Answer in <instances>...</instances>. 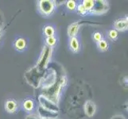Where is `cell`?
<instances>
[{
    "label": "cell",
    "mask_w": 128,
    "mask_h": 119,
    "mask_svg": "<svg viewBox=\"0 0 128 119\" xmlns=\"http://www.w3.org/2000/svg\"><path fill=\"white\" fill-rule=\"evenodd\" d=\"M23 107L26 111H31L34 107V101L31 99H26L23 102Z\"/></svg>",
    "instance_id": "15"
},
{
    "label": "cell",
    "mask_w": 128,
    "mask_h": 119,
    "mask_svg": "<svg viewBox=\"0 0 128 119\" xmlns=\"http://www.w3.org/2000/svg\"><path fill=\"white\" fill-rule=\"evenodd\" d=\"M25 119H41V117L38 115V114H29L26 117Z\"/></svg>",
    "instance_id": "24"
},
{
    "label": "cell",
    "mask_w": 128,
    "mask_h": 119,
    "mask_svg": "<svg viewBox=\"0 0 128 119\" xmlns=\"http://www.w3.org/2000/svg\"><path fill=\"white\" fill-rule=\"evenodd\" d=\"M96 111V104L92 101L88 100L84 103V112L88 117H92L95 114Z\"/></svg>",
    "instance_id": "8"
},
{
    "label": "cell",
    "mask_w": 128,
    "mask_h": 119,
    "mask_svg": "<svg viewBox=\"0 0 128 119\" xmlns=\"http://www.w3.org/2000/svg\"><path fill=\"white\" fill-rule=\"evenodd\" d=\"M41 119H52V118H41Z\"/></svg>",
    "instance_id": "26"
},
{
    "label": "cell",
    "mask_w": 128,
    "mask_h": 119,
    "mask_svg": "<svg viewBox=\"0 0 128 119\" xmlns=\"http://www.w3.org/2000/svg\"><path fill=\"white\" fill-rule=\"evenodd\" d=\"M112 119H126V118L122 115H116V116H114Z\"/></svg>",
    "instance_id": "25"
},
{
    "label": "cell",
    "mask_w": 128,
    "mask_h": 119,
    "mask_svg": "<svg viewBox=\"0 0 128 119\" xmlns=\"http://www.w3.org/2000/svg\"><path fill=\"white\" fill-rule=\"evenodd\" d=\"M69 45H70V49L73 52H77L79 49H80V43H79L78 39L76 37H71L70 42H69Z\"/></svg>",
    "instance_id": "11"
},
{
    "label": "cell",
    "mask_w": 128,
    "mask_h": 119,
    "mask_svg": "<svg viewBox=\"0 0 128 119\" xmlns=\"http://www.w3.org/2000/svg\"><path fill=\"white\" fill-rule=\"evenodd\" d=\"M80 25L78 22H73L68 27V35L70 37H74L78 33Z\"/></svg>",
    "instance_id": "10"
},
{
    "label": "cell",
    "mask_w": 128,
    "mask_h": 119,
    "mask_svg": "<svg viewBox=\"0 0 128 119\" xmlns=\"http://www.w3.org/2000/svg\"><path fill=\"white\" fill-rule=\"evenodd\" d=\"M98 47L101 50V51H106L108 50V44L107 43V41H105V40H101L100 41L98 42Z\"/></svg>",
    "instance_id": "19"
},
{
    "label": "cell",
    "mask_w": 128,
    "mask_h": 119,
    "mask_svg": "<svg viewBox=\"0 0 128 119\" xmlns=\"http://www.w3.org/2000/svg\"><path fill=\"white\" fill-rule=\"evenodd\" d=\"M26 46V40L23 38H18L16 40V41L14 43V47L16 48L17 50H23Z\"/></svg>",
    "instance_id": "14"
},
{
    "label": "cell",
    "mask_w": 128,
    "mask_h": 119,
    "mask_svg": "<svg viewBox=\"0 0 128 119\" xmlns=\"http://www.w3.org/2000/svg\"><path fill=\"white\" fill-rule=\"evenodd\" d=\"M114 28L116 30H118V31H125L128 28V22H127V18L124 19H120L117 20L114 22Z\"/></svg>",
    "instance_id": "9"
},
{
    "label": "cell",
    "mask_w": 128,
    "mask_h": 119,
    "mask_svg": "<svg viewBox=\"0 0 128 119\" xmlns=\"http://www.w3.org/2000/svg\"><path fill=\"white\" fill-rule=\"evenodd\" d=\"M108 10V3H107L105 1H94V6L91 13L96 14H100L103 13Z\"/></svg>",
    "instance_id": "7"
},
{
    "label": "cell",
    "mask_w": 128,
    "mask_h": 119,
    "mask_svg": "<svg viewBox=\"0 0 128 119\" xmlns=\"http://www.w3.org/2000/svg\"><path fill=\"white\" fill-rule=\"evenodd\" d=\"M56 73L54 69H48L46 72H44V76L41 82L42 89H45L52 85L56 82Z\"/></svg>",
    "instance_id": "5"
},
{
    "label": "cell",
    "mask_w": 128,
    "mask_h": 119,
    "mask_svg": "<svg viewBox=\"0 0 128 119\" xmlns=\"http://www.w3.org/2000/svg\"><path fill=\"white\" fill-rule=\"evenodd\" d=\"M45 72H40L37 67H33L26 72L24 76L26 82L34 88H38L41 86V82Z\"/></svg>",
    "instance_id": "2"
},
{
    "label": "cell",
    "mask_w": 128,
    "mask_h": 119,
    "mask_svg": "<svg viewBox=\"0 0 128 119\" xmlns=\"http://www.w3.org/2000/svg\"><path fill=\"white\" fill-rule=\"evenodd\" d=\"M118 37V32L116 29H112L110 30L108 33V37L111 40H116Z\"/></svg>",
    "instance_id": "21"
},
{
    "label": "cell",
    "mask_w": 128,
    "mask_h": 119,
    "mask_svg": "<svg viewBox=\"0 0 128 119\" xmlns=\"http://www.w3.org/2000/svg\"><path fill=\"white\" fill-rule=\"evenodd\" d=\"M55 30L54 28L51 25H47L44 29V33L46 34V37H52L54 35Z\"/></svg>",
    "instance_id": "17"
},
{
    "label": "cell",
    "mask_w": 128,
    "mask_h": 119,
    "mask_svg": "<svg viewBox=\"0 0 128 119\" xmlns=\"http://www.w3.org/2000/svg\"><path fill=\"white\" fill-rule=\"evenodd\" d=\"M38 102L40 103V107L48 111L56 114H57V113L59 112V107L57 106V104L48 99L47 97L43 95L42 94L38 96Z\"/></svg>",
    "instance_id": "4"
},
{
    "label": "cell",
    "mask_w": 128,
    "mask_h": 119,
    "mask_svg": "<svg viewBox=\"0 0 128 119\" xmlns=\"http://www.w3.org/2000/svg\"><path fill=\"white\" fill-rule=\"evenodd\" d=\"M46 45L48 47H52L56 45V39L52 36V37H47L46 39Z\"/></svg>",
    "instance_id": "18"
},
{
    "label": "cell",
    "mask_w": 128,
    "mask_h": 119,
    "mask_svg": "<svg viewBox=\"0 0 128 119\" xmlns=\"http://www.w3.org/2000/svg\"><path fill=\"white\" fill-rule=\"evenodd\" d=\"M66 5H67V8L71 11L74 10L76 8V3L75 1H73V0H69V1H68L67 3H66Z\"/></svg>",
    "instance_id": "20"
},
{
    "label": "cell",
    "mask_w": 128,
    "mask_h": 119,
    "mask_svg": "<svg viewBox=\"0 0 128 119\" xmlns=\"http://www.w3.org/2000/svg\"><path fill=\"white\" fill-rule=\"evenodd\" d=\"M54 119H58V118H54Z\"/></svg>",
    "instance_id": "27"
},
{
    "label": "cell",
    "mask_w": 128,
    "mask_h": 119,
    "mask_svg": "<svg viewBox=\"0 0 128 119\" xmlns=\"http://www.w3.org/2000/svg\"><path fill=\"white\" fill-rule=\"evenodd\" d=\"M5 108L9 113H14L17 109V103L14 100H7L5 104Z\"/></svg>",
    "instance_id": "12"
},
{
    "label": "cell",
    "mask_w": 128,
    "mask_h": 119,
    "mask_svg": "<svg viewBox=\"0 0 128 119\" xmlns=\"http://www.w3.org/2000/svg\"><path fill=\"white\" fill-rule=\"evenodd\" d=\"M52 48L48 47L47 45H45L42 49V54L40 58H39L36 67L40 72H44L46 67L48 66V63H50V60L51 59V56H52Z\"/></svg>",
    "instance_id": "3"
},
{
    "label": "cell",
    "mask_w": 128,
    "mask_h": 119,
    "mask_svg": "<svg viewBox=\"0 0 128 119\" xmlns=\"http://www.w3.org/2000/svg\"><path fill=\"white\" fill-rule=\"evenodd\" d=\"M76 10L78 12V14H80L81 15H84V14H85L86 13H87V10H85V8L84 7V6L82 5V4H80L78 6H77V9H76Z\"/></svg>",
    "instance_id": "22"
},
{
    "label": "cell",
    "mask_w": 128,
    "mask_h": 119,
    "mask_svg": "<svg viewBox=\"0 0 128 119\" xmlns=\"http://www.w3.org/2000/svg\"><path fill=\"white\" fill-rule=\"evenodd\" d=\"M66 83V77L65 76H60L59 79H56V82L50 87H48L45 89H42L43 93L42 95H45L48 99H50L54 103H58V97L60 91Z\"/></svg>",
    "instance_id": "1"
},
{
    "label": "cell",
    "mask_w": 128,
    "mask_h": 119,
    "mask_svg": "<svg viewBox=\"0 0 128 119\" xmlns=\"http://www.w3.org/2000/svg\"><path fill=\"white\" fill-rule=\"evenodd\" d=\"M82 5L85 8L87 12H91L94 6V1H92V0H84V1H83Z\"/></svg>",
    "instance_id": "16"
},
{
    "label": "cell",
    "mask_w": 128,
    "mask_h": 119,
    "mask_svg": "<svg viewBox=\"0 0 128 119\" xmlns=\"http://www.w3.org/2000/svg\"><path fill=\"white\" fill-rule=\"evenodd\" d=\"M38 9L42 14L50 15L55 9V3L52 0H41L38 2Z\"/></svg>",
    "instance_id": "6"
},
{
    "label": "cell",
    "mask_w": 128,
    "mask_h": 119,
    "mask_svg": "<svg viewBox=\"0 0 128 119\" xmlns=\"http://www.w3.org/2000/svg\"><path fill=\"white\" fill-rule=\"evenodd\" d=\"M93 39L95 40L96 41L99 42L102 40V34L99 32H96L93 33Z\"/></svg>",
    "instance_id": "23"
},
{
    "label": "cell",
    "mask_w": 128,
    "mask_h": 119,
    "mask_svg": "<svg viewBox=\"0 0 128 119\" xmlns=\"http://www.w3.org/2000/svg\"><path fill=\"white\" fill-rule=\"evenodd\" d=\"M38 115L40 116L41 118H50L54 119L55 118L54 116L56 115V114H52L50 111H46V110L42 108L41 107H39L38 108Z\"/></svg>",
    "instance_id": "13"
}]
</instances>
